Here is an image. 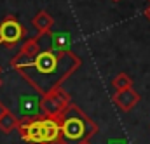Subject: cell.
<instances>
[{
  "label": "cell",
  "mask_w": 150,
  "mask_h": 144,
  "mask_svg": "<svg viewBox=\"0 0 150 144\" xmlns=\"http://www.w3.org/2000/svg\"><path fill=\"white\" fill-rule=\"evenodd\" d=\"M11 66L40 96H45L51 90L61 87V83L82 66V59L72 50L54 52L49 49H42L32 59L18 52L12 57Z\"/></svg>",
  "instance_id": "1"
},
{
  "label": "cell",
  "mask_w": 150,
  "mask_h": 144,
  "mask_svg": "<svg viewBox=\"0 0 150 144\" xmlns=\"http://www.w3.org/2000/svg\"><path fill=\"white\" fill-rule=\"evenodd\" d=\"M61 141L65 144H89L91 137L98 134V123L89 118L75 103H70L59 118Z\"/></svg>",
  "instance_id": "2"
},
{
  "label": "cell",
  "mask_w": 150,
  "mask_h": 144,
  "mask_svg": "<svg viewBox=\"0 0 150 144\" xmlns=\"http://www.w3.org/2000/svg\"><path fill=\"white\" fill-rule=\"evenodd\" d=\"M72 103V97L61 89H54L51 90L49 94L42 96L40 99V111H42V116H49V118H54L58 120L59 115L68 108V104Z\"/></svg>",
  "instance_id": "3"
},
{
  "label": "cell",
  "mask_w": 150,
  "mask_h": 144,
  "mask_svg": "<svg viewBox=\"0 0 150 144\" xmlns=\"http://www.w3.org/2000/svg\"><path fill=\"white\" fill-rule=\"evenodd\" d=\"M25 35H26L25 26L14 16H7L0 23V43H5L7 47H14L16 43H19V40H23Z\"/></svg>",
  "instance_id": "4"
},
{
  "label": "cell",
  "mask_w": 150,
  "mask_h": 144,
  "mask_svg": "<svg viewBox=\"0 0 150 144\" xmlns=\"http://www.w3.org/2000/svg\"><path fill=\"white\" fill-rule=\"evenodd\" d=\"M140 99H142L140 94L136 90H133V87L131 89H124V90H115V94H113V97H112L113 104L120 111H131L138 104Z\"/></svg>",
  "instance_id": "5"
},
{
  "label": "cell",
  "mask_w": 150,
  "mask_h": 144,
  "mask_svg": "<svg viewBox=\"0 0 150 144\" xmlns=\"http://www.w3.org/2000/svg\"><path fill=\"white\" fill-rule=\"evenodd\" d=\"M32 24H33V28L38 31V35H44V33H49L52 30L54 17L49 12H45V10H38L37 14H35V17L32 19Z\"/></svg>",
  "instance_id": "6"
},
{
  "label": "cell",
  "mask_w": 150,
  "mask_h": 144,
  "mask_svg": "<svg viewBox=\"0 0 150 144\" xmlns=\"http://www.w3.org/2000/svg\"><path fill=\"white\" fill-rule=\"evenodd\" d=\"M18 127H19L18 116H16L12 111L7 109V111L0 116V130H2L4 134H11L12 130H18Z\"/></svg>",
  "instance_id": "7"
},
{
  "label": "cell",
  "mask_w": 150,
  "mask_h": 144,
  "mask_svg": "<svg viewBox=\"0 0 150 144\" xmlns=\"http://www.w3.org/2000/svg\"><path fill=\"white\" fill-rule=\"evenodd\" d=\"M42 50V45H40V42H38V36L35 38H28L25 43H23V47H21V54L23 56H26L28 59H32V57H35L38 52Z\"/></svg>",
  "instance_id": "8"
},
{
  "label": "cell",
  "mask_w": 150,
  "mask_h": 144,
  "mask_svg": "<svg viewBox=\"0 0 150 144\" xmlns=\"http://www.w3.org/2000/svg\"><path fill=\"white\" fill-rule=\"evenodd\" d=\"M112 87L115 90H124V89H131L133 87V80L127 73H119L112 80Z\"/></svg>",
  "instance_id": "9"
},
{
  "label": "cell",
  "mask_w": 150,
  "mask_h": 144,
  "mask_svg": "<svg viewBox=\"0 0 150 144\" xmlns=\"http://www.w3.org/2000/svg\"><path fill=\"white\" fill-rule=\"evenodd\" d=\"M108 144H126L124 139H112V141H108Z\"/></svg>",
  "instance_id": "10"
},
{
  "label": "cell",
  "mask_w": 150,
  "mask_h": 144,
  "mask_svg": "<svg viewBox=\"0 0 150 144\" xmlns=\"http://www.w3.org/2000/svg\"><path fill=\"white\" fill-rule=\"evenodd\" d=\"M143 14H145V17H147V21H150V3L147 5V7H145V12H143Z\"/></svg>",
  "instance_id": "11"
},
{
  "label": "cell",
  "mask_w": 150,
  "mask_h": 144,
  "mask_svg": "<svg viewBox=\"0 0 150 144\" xmlns=\"http://www.w3.org/2000/svg\"><path fill=\"white\" fill-rule=\"evenodd\" d=\"M40 144H63L61 139H58V141H51V143H40Z\"/></svg>",
  "instance_id": "12"
},
{
  "label": "cell",
  "mask_w": 150,
  "mask_h": 144,
  "mask_svg": "<svg viewBox=\"0 0 150 144\" xmlns=\"http://www.w3.org/2000/svg\"><path fill=\"white\" fill-rule=\"evenodd\" d=\"M5 111H7V108H5V106H4V104H2V103H0V116H2V115H4V113H5Z\"/></svg>",
  "instance_id": "13"
},
{
  "label": "cell",
  "mask_w": 150,
  "mask_h": 144,
  "mask_svg": "<svg viewBox=\"0 0 150 144\" xmlns=\"http://www.w3.org/2000/svg\"><path fill=\"white\" fill-rule=\"evenodd\" d=\"M0 87H2V78H0Z\"/></svg>",
  "instance_id": "14"
},
{
  "label": "cell",
  "mask_w": 150,
  "mask_h": 144,
  "mask_svg": "<svg viewBox=\"0 0 150 144\" xmlns=\"http://www.w3.org/2000/svg\"><path fill=\"white\" fill-rule=\"evenodd\" d=\"M113 2H119V0H113Z\"/></svg>",
  "instance_id": "15"
},
{
  "label": "cell",
  "mask_w": 150,
  "mask_h": 144,
  "mask_svg": "<svg viewBox=\"0 0 150 144\" xmlns=\"http://www.w3.org/2000/svg\"><path fill=\"white\" fill-rule=\"evenodd\" d=\"M0 73H2V68H0Z\"/></svg>",
  "instance_id": "16"
},
{
  "label": "cell",
  "mask_w": 150,
  "mask_h": 144,
  "mask_svg": "<svg viewBox=\"0 0 150 144\" xmlns=\"http://www.w3.org/2000/svg\"><path fill=\"white\" fill-rule=\"evenodd\" d=\"M149 3H150V0H149Z\"/></svg>",
  "instance_id": "17"
},
{
  "label": "cell",
  "mask_w": 150,
  "mask_h": 144,
  "mask_svg": "<svg viewBox=\"0 0 150 144\" xmlns=\"http://www.w3.org/2000/svg\"><path fill=\"white\" fill-rule=\"evenodd\" d=\"M63 144H65V143H63Z\"/></svg>",
  "instance_id": "18"
}]
</instances>
